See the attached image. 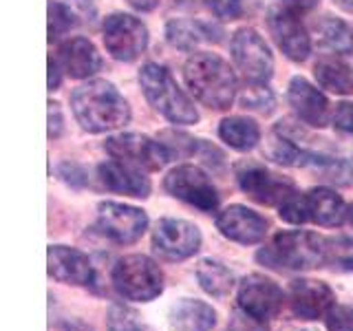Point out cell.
I'll list each match as a JSON object with an SVG mask.
<instances>
[{
    "instance_id": "cell-23",
    "label": "cell",
    "mask_w": 353,
    "mask_h": 331,
    "mask_svg": "<svg viewBox=\"0 0 353 331\" xmlns=\"http://www.w3.org/2000/svg\"><path fill=\"white\" fill-rule=\"evenodd\" d=\"M314 75L318 84L329 91L340 93V95H351L353 93V66L334 60V58H323L314 66Z\"/></svg>"
},
{
    "instance_id": "cell-35",
    "label": "cell",
    "mask_w": 353,
    "mask_h": 331,
    "mask_svg": "<svg viewBox=\"0 0 353 331\" xmlns=\"http://www.w3.org/2000/svg\"><path fill=\"white\" fill-rule=\"evenodd\" d=\"M334 126H336L340 132H347V135L353 137V104H351V102H342V104L336 106Z\"/></svg>"
},
{
    "instance_id": "cell-26",
    "label": "cell",
    "mask_w": 353,
    "mask_h": 331,
    "mask_svg": "<svg viewBox=\"0 0 353 331\" xmlns=\"http://www.w3.org/2000/svg\"><path fill=\"white\" fill-rule=\"evenodd\" d=\"M316 33L325 49L334 53H353V31L347 22L327 16L316 25Z\"/></svg>"
},
{
    "instance_id": "cell-2",
    "label": "cell",
    "mask_w": 353,
    "mask_h": 331,
    "mask_svg": "<svg viewBox=\"0 0 353 331\" xmlns=\"http://www.w3.org/2000/svg\"><path fill=\"white\" fill-rule=\"evenodd\" d=\"M183 80L192 95L208 108L225 110L236 97V77L216 53H194L183 66Z\"/></svg>"
},
{
    "instance_id": "cell-8",
    "label": "cell",
    "mask_w": 353,
    "mask_h": 331,
    "mask_svg": "<svg viewBox=\"0 0 353 331\" xmlns=\"http://www.w3.org/2000/svg\"><path fill=\"white\" fill-rule=\"evenodd\" d=\"M106 51L119 62H132L148 47V29L143 22L128 14H113L104 20Z\"/></svg>"
},
{
    "instance_id": "cell-9",
    "label": "cell",
    "mask_w": 353,
    "mask_h": 331,
    "mask_svg": "<svg viewBox=\"0 0 353 331\" xmlns=\"http://www.w3.org/2000/svg\"><path fill=\"white\" fill-rule=\"evenodd\" d=\"M104 148L113 159L126 161L130 166L146 170H161L172 159L170 150L161 141H154L146 135H137V132L108 137Z\"/></svg>"
},
{
    "instance_id": "cell-5",
    "label": "cell",
    "mask_w": 353,
    "mask_h": 331,
    "mask_svg": "<svg viewBox=\"0 0 353 331\" xmlns=\"http://www.w3.org/2000/svg\"><path fill=\"white\" fill-rule=\"evenodd\" d=\"M113 287L126 301L150 303L163 292V272L152 259L130 254L115 263Z\"/></svg>"
},
{
    "instance_id": "cell-40",
    "label": "cell",
    "mask_w": 353,
    "mask_h": 331,
    "mask_svg": "<svg viewBox=\"0 0 353 331\" xmlns=\"http://www.w3.org/2000/svg\"><path fill=\"white\" fill-rule=\"evenodd\" d=\"M316 3H318V0H285V5L292 7V9H309V7H314Z\"/></svg>"
},
{
    "instance_id": "cell-4",
    "label": "cell",
    "mask_w": 353,
    "mask_h": 331,
    "mask_svg": "<svg viewBox=\"0 0 353 331\" xmlns=\"http://www.w3.org/2000/svg\"><path fill=\"white\" fill-rule=\"evenodd\" d=\"M139 84L148 104L172 124H196L199 113L188 95L174 82L165 66L146 64L139 71Z\"/></svg>"
},
{
    "instance_id": "cell-13",
    "label": "cell",
    "mask_w": 353,
    "mask_h": 331,
    "mask_svg": "<svg viewBox=\"0 0 353 331\" xmlns=\"http://www.w3.org/2000/svg\"><path fill=\"white\" fill-rule=\"evenodd\" d=\"M270 31L279 44V49L294 62L307 60L309 51H312V40H309L303 22L298 20L294 9L287 7H276L268 16Z\"/></svg>"
},
{
    "instance_id": "cell-30",
    "label": "cell",
    "mask_w": 353,
    "mask_h": 331,
    "mask_svg": "<svg viewBox=\"0 0 353 331\" xmlns=\"http://www.w3.org/2000/svg\"><path fill=\"white\" fill-rule=\"evenodd\" d=\"M327 265L336 270H353V241L351 239H329L327 241Z\"/></svg>"
},
{
    "instance_id": "cell-16",
    "label": "cell",
    "mask_w": 353,
    "mask_h": 331,
    "mask_svg": "<svg viewBox=\"0 0 353 331\" xmlns=\"http://www.w3.org/2000/svg\"><path fill=\"white\" fill-rule=\"evenodd\" d=\"M290 307L298 318L318 320L329 314V309L336 305V296L327 283L298 279L290 285Z\"/></svg>"
},
{
    "instance_id": "cell-3",
    "label": "cell",
    "mask_w": 353,
    "mask_h": 331,
    "mask_svg": "<svg viewBox=\"0 0 353 331\" xmlns=\"http://www.w3.org/2000/svg\"><path fill=\"white\" fill-rule=\"evenodd\" d=\"M256 261L270 270H314L327 265V239L314 232L294 230L279 232L268 245L261 248Z\"/></svg>"
},
{
    "instance_id": "cell-36",
    "label": "cell",
    "mask_w": 353,
    "mask_h": 331,
    "mask_svg": "<svg viewBox=\"0 0 353 331\" xmlns=\"http://www.w3.org/2000/svg\"><path fill=\"white\" fill-rule=\"evenodd\" d=\"M62 110H60V104L55 102H49V137H60L62 132Z\"/></svg>"
},
{
    "instance_id": "cell-39",
    "label": "cell",
    "mask_w": 353,
    "mask_h": 331,
    "mask_svg": "<svg viewBox=\"0 0 353 331\" xmlns=\"http://www.w3.org/2000/svg\"><path fill=\"white\" fill-rule=\"evenodd\" d=\"M58 86H60V66L53 58H49V88L55 91Z\"/></svg>"
},
{
    "instance_id": "cell-38",
    "label": "cell",
    "mask_w": 353,
    "mask_h": 331,
    "mask_svg": "<svg viewBox=\"0 0 353 331\" xmlns=\"http://www.w3.org/2000/svg\"><path fill=\"white\" fill-rule=\"evenodd\" d=\"M71 7L75 9H80L82 11V16L91 20L95 16V5H93V0H71Z\"/></svg>"
},
{
    "instance_id": "cell-32",
    "label": "cell",
    "mask_w": 353,
    "mask_h": 331,
    "mask_svg": "<svg viewBox=\"0 0 353 331\" xmlns=\"http://www.w3.org/2000/svg\"><path fill=\"white\" fill-rule=\"evenodd\" d=\"M228 331H270V325L265 323V318L252 316L245 309L236 307L230 316Z\"/></svg>"
},
{
    "instance_id": "cell-21",
    "label": "cell",
    "mask_w": 353,
    "mask_h": 331,
    "mask_svg": "<svg viewBox=\"0 0 353 331\" xmlns=\"http://www.w3.org/2000/svg\"><path fill=\"white\" fill-rule=\"evenodd\" d=\"M58 58L62 69L75 80H84V77L102 69V58H99L95 44L86 38L66 40L58 51Z\"/></svg>"
},
{
    "instance_id": "cell-12",
    "label": "cell",
    "mask_w": 353,
    "mask_h": 331,
    "mask_svg": "<svg viewBox=\"0 0 353 331\" xmlns=\"http://www.w3.org/2000/svg\"><path fill=\"white\" fill-rule=\"evenodd\" d=\"M97 225L102 234L119 245H128L141 239V234L148 228V217L143 210L115 203V201H102L97 205Z\"/></svg>"
},
{
    "instance_id": "cell-19",
    "label": "cell",
    "mask_w": 353,
    "mask_h": 331,
    "mask_svg": "<svg viewBox=\"0 0 353 331\" xmlns=\"http://www.w3.org/2000/svg\"><path fill=\"white\" fill-rule=\"evenodd\" d=\"M290 104L294 108V113L301 117L305 124L309 126H325L329 117V102L327 97L318 91L314 84H309L305 77H294L290 82Z\"/></svg>"
},
{
    "instance_id": "cell-25",
    "label": "cell",
    "mask_w": 353,
    "mask_h": 331,
    "mask_svg": "<svg viewBox=\"0 0 353 331\" xmlns=\"http://www.w3.org/2000/svg\"><path fill=\"white\" fill-rule=\"evenodd\" d=\"M196 281L201 285V290L210 296L223 298L232 292L234 287V274H232L223 263L203 259L196 265Z\"/></svg>"
},
{
    "instance_id": "cell-44",
    "label": "cell",
    "mask_w": 353,
    "mask_h": 331,
    "mask_svg": "<svg viewBox=\"0 0 353 331\" xmlns=\"http://www.w3.org/2000/svg\"><path fill=\"white\" fill-rule=\"evenodd\" d=\"M349 221H351V225H353V203H351V208H349Z\"/></svg>"
},
{
    "instance_id": "cell-37",
    "label": "cell",
    "mask_w": 353,
    "mask_h": 331,
    "mask_svg": "<svg viewBox=\"0 0 353 331\" xmlns=\"http://www.w3.org/2000/svg\"><path fill=\"white\" fill-rule=\"evenodd\" d=\"M55 331H93V329L86 323H82V320H62L55 327Z\"/></svg>"
},
{
    "instance_id": "cell-24",
    "label": "cell",
    "mask_w": 353,
    "mask_h": 331,
    "mask_svg": "<svg viewBox=\"0 0 353 331\" xmlns=\"http://www.w3.org/2000/svg\"><path fill=\"white\" fill-rule=\"evenodd\" d=\"M219 137L234 150H252L261 139V128L248 117H228L221 121Z\"/></svg>"
},
{
    "instance_id": "cell-6",
    "label": "cell",
    "mask_w": 353,
    "mask_h": 331,
    "mask_svg": "<svg viewBox=\"0 0 353 331\" xmlns=\"http://www.w3.org/2000/svg\"><path fill=\"white\" fill-rule=\"evenodd\" d=\"M236 183L243 192L263 205H283L287 199L296 194V185L290 177L276 174L261 163L241 161L234 168Z\"/></svg>"
},
{
    "instance_id": "cell-22",
    "label": "cell",
    "mask_w": 353,
    "mask_h": 331,
    "mask_svg": "<svg viewBox=\"0 0 353 331\" xmlns=\"http://www.w3.org/2000/svg\"><path fill=\"white\" fill-rule=\"evenodd\" d=\"M170 325L176 331H212L216 312L203 301L183 298L170 309Z\"/></svg>"
},
{
    "instance_id": "cell-7",
    "label": "cell",
    "mask_w": 353,
    "mask_h": 331,
    "mask_svg": "<svg viewBox=\"0 0 353 331\" xmlns=\"http://www.w3.org/2000/svg\"><path fill=\"white\" fill-rule=\"evenodd\" d=\"M163 188L170 197L199 208L201 212H212L219 205V192L210 177L196 166H176L163 179Z\"/></svg>"
},
{
    "instance_id": "cell-17",
    "label": "cell",
    "mask_w": 353,
    "mask_h": 331,
    "mask_svg": "<svg viewBox=\"0 0 353 331\" xmlns=\"http://www.w3.org/2000/svg\"><path fill=\"white\" fill-rule=\"evenodd\" d=\"M49 276L58 283L66 285H91L95 279V270L91 259L84 252L66 245H51L47 252Z\"/></svg>"
},
{
    "instance_id": "cell-43",
    "label": "cell",
    "mask_w": 353,
    "mask_h": 331,
    "mask_svg": "<svg viewBox=\"0 0 353 331\" xmlns=\"http://www.w3.org/2000/svg\"><path fill=\"white\" fill-rule=\"evenodd\" d=\"M334 3L338 7H342L345 11H351V14H353V0H334Z\"/></svg>"
},
{
    "instance_id": "cell-33",
    "label": "cell",
    "mask_w": 353,
    "mask_h": 331,
    "mask_svg": "<svg viewBox=\"0 0 353 331\" xmlns=\"http://www.w3.org/2000/svg\"><path fill=\"white\" fill-rule=\"evenodd\" d=\"M329 331H353V307L334 305L325 316Z\"/></svg>"
},
{
    "instance_id": "cell-31",
    "label": "cell",
    "mask_w": 353,
    "mask_h": 331,
    "mask_svg": "<svg viewBox=\"0 0 353 331\" xmlns=\"http://www.w3.org/2000/svg\"><path fill=\"white\" fill-rule=\"evenodd\" d=\"M241 104L245 108L259 110V113L268 115V113H272V108H274V95L263 84H254V86L248 88L245 93H243Z\"/></svg>"
},
{
    "instance_id": "cell-18",
    "label": "cell",
    "mask_w": 353,
    "mask_h": 331,
    "mask_svg": "<svg viewBox=\"0 0 353 331\" xmlns=\"http://www.w3.org/2000/svg\"><path fill=\"white\" fill-rule=\"evenodd\" d=\"M99 181H102L110 192H119L126 197L146 199L150 194V181L148 177H143L137 166H130L126 161H104L97 166Z\"/></svg>"
},
{
    "instance_id": "cell-14",
    "label": "cell",
    "mask_w": 353,
    "mask_h": 331,
    "mask_svg": "<svg viewBox=\"0 0 353 331\" xmlns=\"http://www.w3.org/2000/svg\"><path fill=\"white\" fill-rule=\"evenodd\" d=\"M239 307L259 318H274L283 307V290L263 274H250L239 285Z\"/></svg>"
},
{
    "instance_id": "cell-29",
    "label": "cell",
    "mask_w": 353,
    "mask_h": 331,
    "mask_svg": "<svg viewBox=\"0 0 353 331\" xmlns=\"http://www.w3.org/2000/svg\"><path fill=\"white\" fill-rule=\"evenodd\" d=\"M77 25L75 11L71 7H66L62 3H51L49 5V40L62 38L66 31Z\"/></svg>"
},
{
    "instance_id": "cell-42",
    "label": "cell",
    "mask_w": 353,
    "mask_h": 331,
    "mask_svg": "<svg viewBox=\"0 0 353 331\" xmlns=\"http://www.w3.org/2000/svg\"><path fill=\"white\" fill-rule=\"evenodd\" d=\"M279 331H318V329H314V327H305V325H285V327H281Z\"/></svg>"
},
{
    "instance_id": "cell-10",
    "label": "cell",
    "mask_w": 353,
    "mask_h": 331,
    "mask_svg": "<svg viewBox=\"0 0 353 331\" xmlns=\"http://www.w3.org/2000/svg\"><path fill=\"white\" fill-rule=\"evenodd\" d=\"M201 248V232L183 219H161L152 230V250L163 261H185Z\"/></svg>"
},
{
    "instance_id": "cell-28",
    "label": "cell",
    "mask_w": 353,
    "mask_h": 331,
    "mask_svg": "<svg viewBox=\"0 0 353 331\" xmlns=\"http://www.w3.org/2000/svg\"><path fill=\"white\" fill-rule=\"evenodd\" d=\"M106 329L108 331H143V325L139 323V316L135 309H130L128 305L115 303L108 307Z\"/></svg>"
},
{
    "instance_id": "cell-15",
    "label": "cell",
    "mask_w": 353,
    "mask_h": 331,
    "mask_svg": "<svg viewBox=\"0 0 353 331\" xmlns=\"http://www.w3.org/2000/svg\"><path fill=\"white\" fill-rule=\"evenodd\" d=\"M216 230L225 239L241 243V245H254L265 239L270 223L265 217L245 205H230L216 217Z\"/></svg>"
},
{
    "instance_id": "cell-1",
    "label": "cell",
    "mask_w": 353,
    "mask_h": 331,
    "mask_svg": "<svg viewBox=\"0 0 353 331\" xmlns=\"http://www.w3.org/2000/svg\"><path fill=\"white\" fill-rule=\"evenodd\" d=\"M73 115L88 132L121 128L130 119L128 102L106 80H93L77 86L71 95Z\"/></svg>"
},
{
    "instance_id": "cell-20",
    "label": "cell",
    "mask_w": 353,
    "mask_h": 331,
    "mask_svg": "<svg viewBox=\"0 0 353 331\" xmlns=\"http://www.w3.org/2000/svg\"><path fill=\"white\" fill-rule=\"evenodd\" d=\"M303 199V214L305 221H312L323 228L342 225L347 214V208L342 197L336 194L331 188H312L309 192L301 194Z\"/></svg>"
},
{
    "instance_id": "cell-27",
    "label": "cell",
    "mask_w": 353,
    "mask_h": 331,
    "mask_svg": "<svg viewBox=\"0 0 353 331\" xmlns=\"http://www.w3.org/2000/svg\"><path fill=\"white\" fill-rule=\"evenodd\" d=\"M210 27L201 25V22H190V20H170L165 25V40L176 49H194L199 42L212 40L210 36Z\"/></svg>"
},
{
    "instance_id": "cell-11",
    "label": "cell",
    "mask_w": 353,
    "mask_h": 331,
    "mask_svg": "<svg viewBox=\"0 0 353 331\" xmlns=\"http://www.w3.org/2000/svg\"><path fill=\"white\" fill-rule=\"evenodd\" d=\"M232 58L252 84H265L274 73V58L268 44L254 29H239L232 38Z\"/></svg>"
},
{
    "instance_id": "cell-41",
    "label": "cell",
    "mask_w": 353,
    "mask_h": 331,
    "mask_svg": "<svg viewBox=\"0 0 353 331\" xmlns=\"http://www.w3.org/2000/svg\"><path fill=\"white\" fill-rule=\"evenodd\" d=\"M128 3L135 7V9H141V11H148L157 5V0H128Z\"/></svg>"
},
{
    "instance_id": "cell-34",
    "label": "cell",
    "mask_w": 353,
    "mask_h": 331,
    "mask_svg": "<svg viewBox=\"0 0 353 331\" xmlns=\"http://www.w3.org/2000/svg\"><path fill=\"white\" fill-rule=\"evenodd\" d=\"M205 5L212 9V14L221 20H234L241 16L243 0H205Z\"/></svg>"
}]
</instances>
